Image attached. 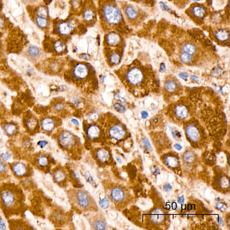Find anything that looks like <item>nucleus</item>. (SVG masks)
Listing matches in <instances>:
<instances>
[{
  "label": "nucleus",
  "instance_id": "obj_45",
  "mask_svg": "<svg viewBox=\"0 0 230 230\" xmlns=\"http://www.w3.org/2000/svg\"><path fill=\"white\" fill-rule=\"evenodd\" d=\"M143 143H144V146H145L146 148H147V149L148 150H151V144L150 143L149 141H148L147 138H144V139H143Z\"/></svg>",
  "mask_w": 230,
  "mask_h": 230
},
{
  "label": "nucleus",
  "instance_id": "obj_34",
  "mask_svg": "<svg viewBox=\"0 0 230 230\" xmlns=\"http://www.w3.org/2000/svg\"><path fill=\"white\" fill-rule=\"evenodd\" d=\"M195 156L194 154L191 151H186L183 155V160L187 164H191L194 162Z\"/></svg>",
  "mask_w": 230,
  "mask_h": 230
},
{
  "label": "nucleus",
  "instance_id": "obj_26",
  "mask_svg": "<svg viewBox=\"0 0 230 230\" xmlns=\"http://www.w3.org/2000/svg\"><path fill=\"white\" fill-rule=\"evenodd\" d=\"M83 16L85 22L89 24L93 23L96 18L95 12L91 7H88L83 12Z\"/></svg>",
  "mask_w": 230,
  "mask_h": 230
},
{
  "label": "nucleus",
  "instance_id": "obj_50",
  "mask_svg": "<svg viewBox=\"0 0 230 230\" xmlns=\"http://www.w3.org/2000/svg\"><path fill=\"white\" fill-rule=\"evenodd\" d=\"M47 144V142L44 141V140H41V141H40L37 142V144L41 148H43V147H45Z\"/></svg>",
  "mask_w": 230,
  "mask_h": 230
},
{
  "label": "nucleus",
  "instance_id": "obj_44",
  "mask_svg": "<svg viewBox=\"0 0 230 230\" xmlns=\"http://www.w3.org/2000/svg\"><path fill=\"white\" fill-rule=\"evenodd\" d=\"M216 206H217L218 209L221 210L222 211H224L226 210H227V206L222 202L217 203Z\"/></svg>",
  "mask_w": 230,
  "mask_h": 230
},
{
  "label": "nucleus",
  "instance_id": "obj_21",
  "mask_svg": "<svg viewBox=\"0 0 230 230\" xmlns=\"http://www.w3.org/2000/svg\"><path fill=\"white\" fill-rule=\"evenodd\" d=\"M164 87L166 92L170 94H174L179 92L180 85L178 81L175 78L169 77L165 81Z\"/></svg>",
  "mask_w": 230,
  "mask_h": 230
},
{
  "label": "nucleus",
  "instance_id": "obj_3",
  "mask_svg": "<svg viewBox=\"0 0 230 230\" xmlns=\"http://www.w3.org/2000/svg\"><path fill=\"white\" fill-rule=\"evenodd\" d=\"M25 197L21 187L14 183L0 185V206L6 218L24 213Z\"/></svg>",
  "mask_w": 230,
  "mask_h": 230
},
{
  "label": "nucleus",
  "instance_id": "obj_31",
  "mask_svg": "<svg viewBox=\"0 0 230 230\" xmlns=\"http://www.w3.org/2000/svg\"><path fill=\"white\" fill-rule=\"evenodd\" d=\"M8 176L7 166L4 162L0 160V181L6 179Z\"/></svg>",
  "mask_w": 230,
  "mask_h": 230
},
{
  "label": "nucleus",
  "instance_id": "obj_41",
  "mask_svg": "<svg viewBox=\"0 0 230 230\" xmlns=\"http://www.w3.org/2000/svg\"><path fill=\"white\" fill-rule=\"evenodd\" d=\"M113 107L115 109L120 113H124L126 110V107L119 102H116V103H114L113 105Z\"/></svg>",
  "mask_w": 230,
  "mask_h": 230
},
{
  "label": "nucleus",
  "instance_id": "obj_22",
  "mask_svg": "<svg viewBox=\"0 0 230 230\" xmlns=\"http://www.w3.org/2000/svg\"><path fill=\"white\" fill-rule=\"evenodd\" d=\"M52 52L58 56H63L67 53V47L65 42L62 39H58L52 44Z\"/></svg>",
  "mask_w": 230,
  "mask_h": 230
},
{
  "label": "nucleus",
  "instance_id": "obj_39",
  "mask_svg": "<svg viewBox=\"0 0 230 230\" xmlns=\"http://www.w3.org/2000/svg\"><path fill=\"white\" fill-rule=\"evenodd\" d=\"M22 186L26 189H31L32 186H34L33 181H31L29 178H25L24 179L21 180Z\"/></svg>",
  "mask_w": 230,
  "mask_h": 230
},
{
  "label": "nucleus",
  "instance_id": "obj_14",
  "mask_svg": "<svg viewBox=\"0 0 230 230\" xmlns=\"http://www.w3.org/2000/svg\"><path fill=\"white\" fill-rule=\"evenodd\" d=\"M9 166L14 176L18 178L24 179L29 178L33 173V169L31 166L24 162H14Z\"/></svg>",
  "mask_w": 230,
  "mask_h": 230
},
{
  "label": "nucleus",
  "instance_id": "obj_32",
  "mask_svg": "<svg viewBox=\"0 0 230 230\" xmlns=\"http://www.w3.org/2000/svg\"><path fill=\"white\" fill-rule=\"evenodd\" d=\"M205 9L201 6L195 5L192 8L191 10L192 14L197 18H201L204 16L205 14Z\"/></svg>",
  "mask_w": 230,
  "mask_h": 230
},
{
  "label": "nucleus",
  "instance_id": "obj_1",
  "mask_svg": "<svg viewBox=\"0 0 230 230\" xmlns=\"http://www.w3.org/2000/svg\"><path fill=\"white\" fill-rule=\"evenodd\" d=\"M138 60L127 65L122 66L116 74L125 88L135 96L145 95L149 85L156 82L151 69Z\"/></svg>",
  "mask_w": 230,
  "mask_h": 230
},
{
  "label": "nucleus",
  "instance_id": "obj_19",
  "mask_svg": "<svg viewBox=\"0 0 230 230\" xmlns=\"http://www.w3.org/2000/svg\"><path fill=\"white\" fill-rule=\"evenodd\" d=\"M56 30L58 36L62 38H66L72 34L74 27L69 22H59L57 25Z\"/></svg>",
  "mask_w": 230,
  "mask_h": 230
},
{
  "label": "nucleus",
  "instance_id": "obj_13",
  "mask_svg": "<svg viewBox=\"0 0 230 230\" xmlns=\"http://www.w3.org/2000/svg\"><path fill=\"white\" fill-rule=\"evenodd\" d=\"M86 218L92 230H106L108 228L106 219L102 213L98 211L85 214Z\"/></svg>",
  "mask_w": 230,
  "mask_h": 230
},
{
  "label": "nucleus",
  "instance_id": "obj_33",
  "mask_svg": "<svg viewBox=\"0 0 230 230\" xmlns=\"http://www.w3.org/2000/svg\"><path fill=\"white\" fill-rule=\"evenodd\" d=\"M125 12L127 17L130 20H134L138 16V14L136 10L131 6H129L126 7Z\"/></svg>",
  "mask_w": 230,
  "mask_h": 230
},
{
  "label": "nucleus",
  "instance_id": "obj_40",
  "mask_svg": "<svg viewBox=\"0 0 230 230\" xmlns=\"http://www.w3.org/2000/svg\"><path fill=\"white\" fill-rule=\"evenodd\" d=\"M37 14L38 17L43 18H46L48 16L47 9L44 7H39L37 10Z\"/></svg>",
  "mask_w": 230,
  "mask_h": 230
},
{
  "label": "nucleus",
  "instance_id": "obj_28",
  "mask_svg": "<svg viewBox=\"0 0 230 230\" xmlns=\"http://www.w3.org/2000/svg\"><path fill=\"white\" fill-rule=\"evenodd\" d=\"M3 130L7 136L12 137L16 134L18 131V128L15 124L8 123L5 124L3 126Z\"/></svg>",
  "mask_w": 230,
  "mask_h": 230
},
{
  "label": "nucleus",
  "instance_id": "obj_55",
  "mask_svg": "<svg viewBox=\"0 0 230 230\" xmlns=\"http://www.w3.org/2000/svg\"><path fill=\"white\" fill-rule=\"evenodd\" d=\"M174 147L176 148V149L178 151L181 150L182 149V147L181 146L180 144H178V143L175 144V145H174Z\"/></svg>",
  "mask_w": 230,
  "mask_h": 230
},
{
  "label": "nucleus",
  "instance_id": "obj_35",
  "mask_svg": "<svg viewBox=\"0 0 230 230\" xmlns=\"http://www.w3.org/2000/svg\"><path fill=\"white\" fill-rule=\"evenodd\" d=\"M179 58L181 61L185 64H190L193 61V58L191 55L184 52L180 54Z\"/></svg>",
  "mask_w": 230,
  "mask_h": 230
},
{
  "label": "nucleus",
  "instance_id": "obj_36",
  "mask_svg": "<svg viewBox=\"0 0 230 230\" xmlns=\"http://www.w3.org/2000/svg\"><path fill=\"white\" fill-rule=\"evenodd\" d=\"M99 114L96 111H93L88 114V119L91 122H96L99 119Z\"/></svg>",
  "mask_w": 230,
  "mask_h": 230
},
{
  "label": "nucleus",
  "instance_id": "obj_38",
  "mask_svg": "<svg viewBox=\"0 0 230 230\" xmlns=\"http://www.w3.org/2000/svg\"><path fill=\"white\" fill-rule=\"evenodd\" d=\"M36 23L37 25L41 28H45L47 27L48 25V21L46 18H43L37 17L36 18Z\"/></svg>",
  "mask_w": 230,
  "mask_h": 230
},
{
  "label": "nucleus",
  "instance_id": "obj_17",
  "mask_svg": "<svg viewBox=\"0 0 230 230\" xmlns=\"http://www.w3.org/2000/svg\"><path fill=\"white\" fill-rule=\"evenodd\" d=\"M67 103L62 98H55L52 103V110L53 113L57 115V117H64L68 114L69 110Z\"/></svg>",
  "mask_w": 230,
  "mask_h": 230
},
{
  "label": "nucleus",
  "instance_id": "obj_57",
  "mask_svg": "<svg viewBox=\"0 0 230 230\" xmlns=\"http://www.w3.org/2000/svg\"><path fill=\"white\" fill-rule=\"evenodd\" d=\"M218 223L220 226H223L224 225V223L223 221L222 220V218H221L220 217H218Z\"/></svg>",
  "mask_w": 230,
  "mask_h": 230
},
{
  "label": "nucleus",
  "instance_id": "obj_59",
  "mask_svg": "<svg viewBox=\"0 0 230 230\" xmlns=\"http://www.w3.org/2000/svg\"><path fill=\"white\" fill-rule=\"evenodd\" d=\"M142 116L143 118H146L148 116V114L145 111H143L142 113Z\"/></svg>",
  "mask_w": 230,
  "mask_h": 230
},
{
  "label": "nucleus",
  "instance_id": "obj_8",
  "mask_svg": "<svg viewBox=\"0 0 230 230\" xmlns=\"http://www.w3.org/2000/svg\"><path fill=\"white\" fill-rule=\"evenodd\" d=\"M83 127L85 137L89 142L104 146L107 144L104 131L102 126L98 121L89 123L84 121Z\"/></svg>",
  "mask_w": 230,
  "mask_h": 230
},
{
  "label": "nucleus",
  "instance_id": "obj_6",
  "mask_svg": "<svg viewBox=\"0 0 230 230\" xmlns=\"http://www.w3.org/2000/svg\"><path fill=\"white\" fill-rule=\"evenodd\" d=\"M70 203L74 209L81 213L98 211V207L94 198L84 188H70L66 191Z\"/></svg>",
  "mask_w": 230,
  "mask_h": 230
},
{
  "label": "nucleus",
  "instance_id": "obj_47",
  "mask_svg": "<svg viewBox=\"0 0 230 230\" xmlns=\"http://www.w3.org/2000/svg\"><path fill=\"white\" fill-rule=\"evenodd\" d=\"M100 206L104 209H107L109 206V202L106 199H103L100 202Z\"/></svg>",
  "mask_w": 230,
  "mask_h": 230
},
{
  "label": "nucleus",
  "instance_id": "obj_62",
  "mask_svg": "<svg viewBox=\"0 0 230 230\" xmlns=\"http://www.w3.org/2000/svg\"><path fill=\"white\" fill-rule=\"evenodd\" d=\"M162 66L161 67V71L162 72H164L165 70V66L164 64H162Z\"/></svg>",
  "mask_w": 230,
  "mask_h": 230
},
{
  "label": "nucleus",
  "instance_id": "obj_51",
  "mask_svg": "<svg viewBox=\"0 0 230 230\" xmlns=\"http://www.w3.org/2000/svg\"><path fill=\"white\" fill-rule=\"evenodd\" d=\"M151 171L154 175H156L159 173V170L157 167H154L151 169Z\"/></svg>",
  "mask_w": 230,
  "mask_h": 230
},
{
  "label": "nucleus",
  "instance_id": "obj_9",
  "mask_svg": "<svg viewBox=\"0 0 230 230\" xmlns=\"http://www.w3.org/2000/svg\"><path fill=\"white\" fill-rule=\"evenodd\" d=\"M100 12L104 22L111 27L116 28L119 30V25L121 23L123 18L121 10L113 1H109L102 4Z\"/></svg>",
  "mask_w": 230,
  "mask_h": 230
},
{
  "label": "nucleus",
  "instance_id": "obj_18",
  "mask_svg": "<svg viewBox=\"0 0 230 230\" xmlns=\"http://www.w3.org/2000/svg\"><path fill=\"white\" fill-rule=\"evenodd\" d=\"M62 210L57 209L51 213L49 219L55 227H62L68 221V216Z\"/></svg>",
  "mask_w": 230,
  "mask_h": 230
},
{
  "label": "nucleus",
  "instance_id": "obj_12",
  "mask_svg": "<svg viewBox=\"0 0 230 230\" xmlns=\"http://www.w3.org/2000/svg\"><path fill=\"white\" fill-rule=\"evenodd\" d=\"M52 179L54 183L62 188H66L69 186V175L66 169L61 165L55 166L51 170Z\"/></svg>",
  "mask_w": 230,
  "mask_h": 230
},
{
  "label": "nucleus",
  "instance_id": "obj_7",
  "mask_svg": "<svg viewBox=\"0 0 230 230\" xmlns=\"http://www.w3.org/2000/svg\"><path fill=\"white\" fill-rule=\"evenodd\" d=\"M106 195L117 210H122L130 203L131 196L126 187L116 183H107L104 186Z\"/></svg>",
  "mask_w": 230,
  "mask_h": 230
},
{
  "label": "nucleus",
  "instance_id": "obj_27",
  "mask_svg": "<svg viewBox=\"0 0 230 230\" xmlns=\"http://www.w3.org/2000/svg\"><path fill=\"white\" fill-rule=\"evenodd\" d=\"M165 164L170 168L174 169L176 168L179 164L178 159L175 155L173 154L167 155H166L164 159Z\"/></svg>",
  "mask_w": 230,
  "mask_h": 230
},
{
  "label": "nucleus",
  "instance_id": "obj_63",
  "mask_svg": "<svg viewBox=\"0 0 230 230\" xmlns=\"http://www.w3.org/2000/svg\"><path fill=\"white\" fill-rule=\"evenodd\" d=\"M192 1H199L200 0H192Z\"/></svg>",
  "mask_w": 230,
  "mask_h": 230
},
{
  "label": "nucleus",
  "instance_id": "obj_54",
  "mask_svg": "<svg viewBox=\"0 0 230 230\" xmlns=\"http://www.w3.org/2000/svg\"><path fill=\"white\" fill-rule=\"evenodd\" d=\"M178 202L179 203V204H183L184 202V196H183V195H182V196H180L178 198Z\"/></svg>",
  "mask_w": 230,
  "mask_h": 230
},
{
  "label": "nucleus",
  "instance_id": "obj_30",
  "mask_svg": "<svg viewBox=\"0 0 230 230\" xmlns=\"http://www.w3.org/2000/svg\"><path fill=\"white\" fill-rule=\"evenodd\" d=\"M183 52L186 53L191 55L193 56L196 53V49L195 46L193 44L191 43H186L183 45L182 47Z\"/></svg>",
  "mask_w": 230,
  "mask_h": 230
},
{
  "label": "nucleus",
  "instance_id": "obj_60",
  "mask_svg": "<svg viewBox=\"0 0 230 230\" xmlns=\"http://www.w3.org/2000/svg\"><path fill=\"white\" fill-rule=\"evenodd\" d=\"M191 79H192L193 81H199L198 77L195 76H192V77H191Z\"/></svg>",
  "mask_w": 230,
  "mask_h": 230
},
{
  "label": "nucleus",
  "instance_id": "obj_20",
  "mask_svg": "<svg viewBox=\"0 0 230 230\" xmlns=\"http://www.w3.org/2000/svg\"><path fill=\"white\" fill-rule=\"evenodd\" d=\"M173 113L176 118L178 120H184L189 116V109L188 106L184 103L178 102L174 107Z\"/></svg>",
  "mask_w": 230,
  "mask_h": 230
},
{
  "label": "nucleus",
  "instance_id": "obj_5",
  "mask_svg": "<svg viewBox=\"0 0 230 230\" xmlns=\"http://www.w3.org/2000/svg\"><path fill=\"white\" fill-rule=\"evenodd\" d=\"M52 138L59 149L69 158L75 161L81 158L84 147L78 136L69 130L59 128L54 134Z\"/></svg>",
  "mask_w": 230,
  "mask_h": 230
},
{
  "label": "nucleus",
  "instance_id": "obj_64",
  "mask_svg": "<svg viewBox=\"0 0 230 230\" xmlns=\"http://www.w3.org/2000/svg\"><path fill=\"white\" fill-rule=\"evenodd\" d=\"M139 1H145L146 0H139Z\"/></svg>",
  "mask_w": 230,
  "mask_h": 230
},
{
  "label": "nucleus",
  "instance_id": "obj_10",
  "mask_svg": "<svg viewBox=\"0 0 230 230\" xmlns=\"http://www.w3.org/2000/svg\"><path fill=\"white\" fill-rule=\"evenodd\" d=\"M31 162L37 170L45 174L50 173L52 167L56 163L52 155L45 151H39L33 154Z\"/></svg>",
  "mask_w": 230,
  "mask_h": 230
},
{
  "label": "nucleus",
  "instance_id": "obj_29",
  "mask_svg": "<svg viewBox=\"0 0 230 230\" xmlns=\"http://www.w3.org/2000/svg\"><path fill=\"white\" fill-rule=\"evenodd\" d=\"M215 37L218 41L221 42L225 41L229 38V33L225 30H220L215 33Z\"/></svg>",
  "mask_w": 230,
  "mask_h": 230
},
{
  "label": "nucleus",
  "instance_id": "obj_11",
  "mask_svg": "<svg viewBox=\"0 0 230 230\" xmlns=\"http://www.w3.org/2000/svg\"><path fill=\"white\" fill-rule=\"evenodd\" d=\"M90 153L96 164L100 167L111 166L113 163L112 150L109 147L104 145L94 147L91 149Z\"/></svg>",
  "mask_w": 230,
  "mask_h": 230
},
{
  "label": "nucleus",
  "instance_id": "obj_24",
  "mask_svg": "<svg viewBox=\"0 0 230 230\" xmlns=\"http://www.w3.org/2000/svg\"><path fill=\"white\" fill-rule=\"evenodd\" d=\"M9 228L12 230H28L31 229V226L21 219H12L9 220Z\"/></svg>",
  "mask_w": 230,
  "mask_h": 230
},
{
  "label": "nucleus",
  "instance_id": "obj_4",
  "mask_svg": "<svg viewBox=\"0 0 230 230\" xmlns=\"http://www.w3.org/2000/svg\"><path fill=\"white\" fill-rule=\"evenodd\" d=\"M98 121L104 129L107 144L120 145L129 138L130 134L126 126L112 113L102 115Z\"/></svg>",
  "mask_w": 230,
  "mask_h": 230
},
{
  "label": "nucleus",
  "instance_id": "obj_2",
  "mask_svg": "<svg viewBox=\"0 0 230 230\" xmlns=\"http://www.w3.org/2000/svg\"><path fill=\"white\" fill-rule=\"evenodd\" d=\"M66 81L86 94H93L98 89L95 69L89 62L70 61L63 74Z\"/></svg>",
  "mask_w": 230,
  "mask_h": 230
},
{
  "label": "nucleus",
  "instance_id": "obj_56",
  "mask_svg": "<svg viewBox=\"0 0 230 230\" xmlns=\"http://www.w3.org/2000/svg\"><path fill=\"white\" fill-rule=\"evenodd\" d=\"M4 20L3 18L0 17V28H2L4 26Z\"/></svg>",
  "mask_w": 230,
  "mask_h": 230
},
{
  "label": "nucleus",
  "instance_id": "obj_61",
  "mask_svg": "<svg viewBox=\"0 0 230 230\" xmlns=\"http://www.w3.org/2000/svg\"><path fill=\"white\" fill-rule=\"evenodd\" d=\"M71 121H72V122L75 124V125H78V126L79 125V122H78V121L76 119H73L71 120Z\"/></svg>",
  "mask_w": 230,
  "mask_h": 230
},
{
  "label": "nucleus",
  "instance_id": "obj_16",
  "mask_svg": "<svg viewBox=\"0 0 230 230\" xmlns=\"http://www.w3.org/2000/svg\"><path fill=\"white\" fill-rule=\"evenodd\" d=\"M185 131L187 138L194 144L198 143L202 140L204 133L202 129L193 123L187 124Z\"/></svg>",
  "mask_w": 230,
  "mask_h": 230
},
{
  "label": "nucleus",
  "instance_id": "obj_25",
  "mask_svg": "<svg viewBox=\"0 0 230 230\" xmlns=\"http://www.w3.org/2000/svg\"><path fill=\"white\" fill-rule=\"evenodd\" d=\"M27 56L31 59H37L41 54V50L39 47L33 45H29L26 50Z\"/></svg>",
  "mask_w": 230,
  "mask_h": 230
},
{
  "label": "nucleus",
  "instance_id": "obj_48",
  "mask_svg": "<svg viewBox=\"0 0 230 230\" xmlns=\"http://www.w3.org/2000/svg\"><path fill=\"white\" fill-rule=\"evenodd\" d=\"M0 229L1 230H5L6 229V224L4 220H3V218H0Z\"/></svg>",
  "mask_w": 230,
  "mask_h": 230
},
{
  "label": "nucleus",
  "instance_id": "obj_15",
  "mask_svg": "<svg viewBox=\"0 0 230 230\" xmlns=\"http://www.w3.org/2000/svg\"><path fill=\"white\" fill-rule=\"evenodd\" d=\"M61 125V119L57 116L44 117L40 122L41 130L48 135H51L56 129L59 128Z\"/></svg>",
  "mask_w": 230,
  "mask_h": 230
},
{
  "label": "nucleus",
  "instance_id": "obj_43",
  "mask_svg": "<svg viewBox=\"0 0 230 230\" xmlns=\"http://www.w3.org/2000/svg\"><path fill=\"white\" fill-rule=\"evenodd\" d=\"M12 157V155L8 152H6V153H2L1 155V159L4 161H7L9 159H10V158Z\"/></svg>",
  "mask_w": 230,
  "mask_h": 230
},
{
  "label": "nucleus",
  "instance_id": "obj_37",
  "mask_svg": "<svg viewBox=\"0 0 230 230\" xmlns=\"http://www.w3.org/2000/svg\"><path fill=\"white\" fill-rule=\"evenodd\" d=\"M152 218H153V219H151V220L154 223H161V222H162L164 220V215L162 214H159L157 212L155 214V215H153L151 216Z\"/></svg>",
  "mask_w": 230,
  "mask_h": 230
},
{
  "label": "nucleus",
  "instance_id": "obj_52",
  "mask_svg": "<svg viewBox=\"0 0 230 230\" xmlns=\"http://www.w3.org/2000/svg\"><path fill=\"white\" fill-rule=\"evenodd\" d=\"M171 189H172V186L170 184H166V185H165L163 187V190L166 191H169Z\"/></svg>",
  "mask_w": 230,
  "mask_h": 230
},
{
  "label": "nucleus",
  "instance_id": "obj_49",
  "mask_svg": "<svg viewBox=\"0 0 230 230\" xmlns=\"http://www.w3.org/2000/svg\"><path fill=\"white\" fill-rule=\"evenodd\" d=\"M179 76L182 79L184 80H187V77H188V75L187 73H184V72H182V73H180L179 74Z\"/></svg>",
  "mask_w": 230,
  "mask_h": 230
},
{
  "label": "nucleus",
  "instance_id": "obj_46",
  "mask_svg": "<svg viewBox=\"0 0 230 230\" xmlns=\"http://www.w3.org/2000/svg\"><path fill=\"white\" fill-rule=\"evenodd\" d=\"M159 5L161 6V8L163 10H165L166 12H171V9L167 6L164 2H161L159 3Z\"/></svg>",
  "mask_w": 230,
  "mask_h": 230
},
{
  "label": "nucleus",
  "instance_id": "obj_58",
  "mask_svg": "<svg viewBox=\"0 0 230 230\" xmlns=\"http://www.w3.org/2000/svg\"><path fill=\"white\" fill-rule=\"evenodd\" d=\"M172 134H173V136L175 138V137H178V138H179L180 137V134H179V132H176V131H175V132H173L172 133Z\"/></svg>",
  "mask_w": 230,
  "mask_h": 230
},
{
  "label": "nucleus",
  "instance_id": "obj_42",
  "mask_svg": "<svg viewBox=\"0 0 230 230\" xmlns=\"http://www.w3.org/2000/svg\"><path fill=\"white\" fill-rule=\"evenodd\" d=\"M39 0H22L24 4L26 5H33L37 4Z\"/></svg>",
  "mask_w": 230,
  "mask_h": 230
},
{
  "label": "nucleus",
  "instance_id": "obj_23",
  "mask_svg": "<svg viewBox=\"0 0 230 230\" xmlns=\"http://www.w3.org/2000/svg\"><path fill=\"white\" fill-rule=\"evenodd\" d=\"M24 124L25 128L31 134H35L39 130L40 126L38 121L35 117H28L25 121Z\"/></svg>",
  "mask_w": 230,
  "mask_h": 230
},
{
  "label": "nucleus",
  "instance_id": "obj_53",
  "mask_svg": "<svg viewBox=\"0 0 230 230\" xmlns=\"http://www.w3.org/2000/svg\"><path fill=\"white\" fill-rule=\"evenodd\" d=\"M90 55H88V54H81V58H83V59H85V60H89V58H90Z\"/></svg>",
  "mask_w": 230,
  "mask_h": 230
}]
</instances>
